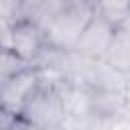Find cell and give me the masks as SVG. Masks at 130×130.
I'll use <instances>...</instances> for the list:
<instances>
[{"instance_id":"ba28073f","label":"cell","mask_w":130,"mask_h":130,"mask_svg":"<svg viewBox=\"0 0 130 130\" xmlns=\"http://www.w3.org/2000/svg\"><path fill=\"white\" fill-rule=\"evenodd\" d=\"M102 61L108 63L110 67H114V69L130 75V43L120 32H116L114 39H112V43H110V47L106 49Z\"/></svg>"},{"instance_id":"9c48e42d","label":"cell","mask_w":130,"mask_h":130,"mask_svg":"<svg viewBox=\"0 0 130 130\" xmlns=\"http://www.w3.org/2000/svg\"><path fill=\"white\" fill-rule=\"evenodd\" d=\"M95 12L102 14L108 22L118 26L130 14V0H95Z\"/></svg>"},{"instance_id":"4fadbf2b","label":"cell","mask_w":130,"mask_h":130,"mask_svg":"<svg viewBox=\"0 0 130 130\" xmlns=\"http://www.w3.org/2000/svg\"><path fill=\"white\" fill-rule=\"evenodd\" d=\"M4 130H41V128H37V126H32V124H28V122H24L20 116H16V118H12V122H10Z\"/></svg>"},{"instance_id":"30bf717a","label":"cell","mask_w":130,"mask_h":130,"mask_svg":"<svg viewBox=\"0 0 130 130\" xmlns=\"http://www.w3.org/2000/svg\"><path fill=\"white\" fill-rule=\"evenodd\" d=\"M24 67H28V63H24L12 49L0 47V85L4 81H8L10 77H14Z\"/></svg>"},{"instance_id":"9a60e30c","label":"cell","mask_w":130,"mask_h":130,"mask_svg":"<svg viewBox=\"0 0 130 130\" xmlns=\"http://www.w3.org/2000/svg\"><path fill=\"white\" fill-rule=\"evenodd\" d=\"M91 2H95V0H91Z\"/></svg>"},{"instance_id":"8992f818","label":"cell","mask_w":130,"mask_h":130,"mask_svg":"<svg viewBox=\"0 0 130 130\" xmlns=\"http://www.w3.org/2000/svg\"><path fill=\"white\" fill-rule=\"evenodd\" d=\"M45 47V37L43 30L32 24L30 20H18L16 24H12V39H10V49L24 61V63H32L35 57L41 53V49Z\"/></svg>"},{"instance_id":"8fae6325","label":"cell","mask_w":130,"mask_h":130,"mask_svg":"<svg viewBox=\"0 0 130 130\" xmlns=\"http://www.w3.org/2000/svg\"><path fill=\"white\" fill-rule=\"evenodd\" d=\"M22 6L24 0H0V16L10 24H16L22 20Z\"/></svg>"},{"instance_id":"5bb4252c","label":"cell","mask_w":130,"mask_h":130,"mask_svg":"<svg viewBox=\"0 0 130 130\" xmlns=\"http://www.w3.org/2000/svg\"><path fill=\"white\" fill-rule=\"evenodd\" d=\"M116 32H120V35L130 43V14H128V16H126L118 26H116Z\"/></svg>"},{"instance_id":"5b68a950","label":"cell","mask_w":130,"mask_h":130,"mask_svg":"<svg viewBox=\"0 0 130 130\" xmlns=\"http://www.w3.org/2000/svg\"><path fill=\"white\" fill-rule=\"evenodd\" d=\"M89 112L110 122L130 118V93L89 89Z\"/></svg>"},{"instance_id":"52a82bcc","label":"cell","mask_w":130,"mask_h":130,"mask_svg":"<svg viewBox=\"0 0 130 130\" xmlns=\"http://www.w3.org/2000/svg\"><path fill=\"white\" fill-rule=\"evenodd\" d=\"M87 87L89 89H106V91H124V93H130V75H126V73L110 67L102 59H98L93 63V67H91Z\"/></svg>"},{"instance_id":"277c9868","label":"cell","mask_w":130,"mask_h":130,"mask_svg":"<svg viewBox=\"0 0 130 130\" xmlns=\"http://www.w3.org/2000/svg\"><path fill=\"white\" fill-rule=\"evenodd\" d=\"M114 35H116V26L112 22H108L102 14L95 12V16L83 28V32H81L79 41L75 43L73 51L83 55V57H89V59H102L106 49L110 47Z\"/></svg>"},{"instance_id":"7a4b0ae2","label":"cell","mask_w":130,"mask_h":130,"mask_svg":"<svg viewBox=\"0 0 130 130\" xmlns=\"http://www.w3.org/2000/svg\"><path fill=\"white\" fill-rule=\"evenodd\" d=\"M24 122L41 130H65L67 118L61 106V98L55 85H39V89L28 98L22 112L18 114Z\"/></svg>"},{"instance_id":"7c38bea8","label":"cell","mask_w":130,"mask_h":130,"mask_svg":"<svg viewBox=\"0 0 130 130\" xmlns=\"http://www.w3.org/2000/svg\"><path fill=\"white\" fill-rule=\"evenodd\" d=\"M10 39H12V24L0 16V47L10 49Z\"/></svg>"},{"instance_id":"3957f363","label":"cell","mask_w":130,"mask_h":130,"mask_svg":"<svg viewBox=\"0 0 130 130\" xmlns=\"http://www.w3.org/2000/svg\"><path fill=\"white\" fill-rule=\"evenodd\" d=\"M39 85H41L39 71L30 65L24 67L22 71H18L14 77H10L0 85V108L10 116H18L28 98L39 89Z\"/></svg>"},{"instance_id":"6da1fadb","label":"cell","mask_w":130,"mask_h":130,"mask_svg":"<svg viewBox=\"0 0 130 130\" xmlns=\"http://www.w3.org/2000/svg\"><path fill=\"white\" fill-rule=\"evenodd\" d=\"M95 16V4L91 0H67L53 22L43 30L45 45L59 51H73L83 28Z\"/></svg>"}]
</instances>
